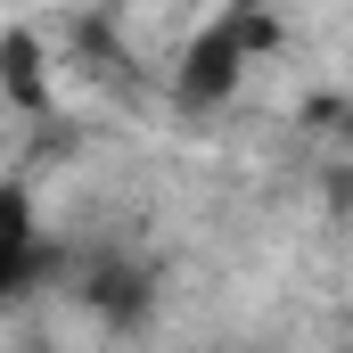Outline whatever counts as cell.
Returning a JSON list of instances; mask_svg holds the SVG:
<instances>
[{
	"mask_svg": "<svg viewBox=\"0 0 353 353\" xmlns=\"http://www.w3.org/2000/svg\"><path fill=\"white\" fill-rule=\"evenodd\" d=\"M255 50H271V8L263 0H230V8H214L205 25H197V41L181 50V107H222L230 90L247 83V66H255Z\"/></svg>",
	"mask_w": 353,
	"mask_h": 353,
	"instance_id": "1",
	"label": "cell"
}]
</instances>
